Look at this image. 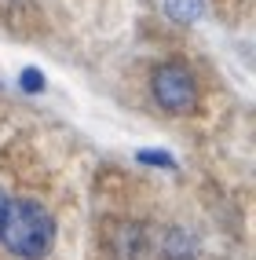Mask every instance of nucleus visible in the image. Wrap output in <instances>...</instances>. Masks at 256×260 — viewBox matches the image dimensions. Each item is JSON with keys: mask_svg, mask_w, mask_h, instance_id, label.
Instances as JSON below:
<instances>
[{"mask_svg": "<svg viewBox=\"0 0 256 260\" xmlns=\"http://www.w3.org/2000/svg\"><path fill=\"white\" fill-rule=\"evenodd\" d=\"M114 253L121 260H143L147 256V235H143V228H117L114 231Z\"/></svg>", "mask_w": 256, "mask_h": 260, "instance_id": "obj_3", "label": "nucleus"}, {"mask_svg": "<svg viewBox=\"0 0 256 260\" xmlns=\"http://www.w3.org/2000/svg\"><path fill=\"white\" fill-rule=\"evenodd\" d=\"M154 99L161 103L165 110H172V114H183V110H191L194 103H198V88H194V77L187 66L179 62H165L154 70Z\"/></svg>", "mask_w": 256, "mask_h": 260, "instance_id": "obj_2", "label": "nucleus"}, {"mask_svg": "<svg viewBox=\"0 0 256 260\" xmlns=\"http://www.w3.org/2000/svg\"><path fill=\"white\" fill-rule=\"evenodd\" d=\"M55 238V223H51L48 209L29 198H15L4 205L0 216V242L8 246V253L22 256V260H37L51 249Z\"/></svg>", "mask_w": 256, "mask_h": 260, "instance_id": "obj_1", "label": "nucleus"}, {"mask_svg": "<svg viewBox=\"0 0 256 260\" xmlns=\"http://www.w3.org/2000/svg\"><path fill=\"white\" fill-rule=\"evenodd\" d=\"M168 19H176L179 26H191L205 15V0H165Z\"/></svg>", "mask_w": 256, "mask_h": 260, "instance_id": "obj_4", "label": "nucleus"}, {"mask_svg": "<svg viewBox=\"0 0 256 260\" xmlns=\"http://www.w3.org/2000/svg\"><path fill=\"white\" fill-rule=\"evenodd\" d=\"M19 84H22L26 92H33V95H37V92L44 88V74H41V70H33V66H29V70H22V74H19Z\"/></svg>", "mask_w": 256, "mask_h": 260, "instance_id": "obj_7", "label": "nucleus"}, {"mask_svg": "<svg viewBox=\"0 0 256 260\" xmlns=\"http://www.w3.org/2000/svg\"><path fill=\"white\" fill-rule=\"evenodd\" d=\"M4 205H8V198H4V190H0V216H4Z\"/></svg>", "mask_w": 256, "mask_h": 260, "instance_id": "obj_8", "label": "nucleus"}, {"mask_svg": "<svg viewBox=\"0 0 256 260\" xmlns=\"http://www.w3.org/2000/svg\"><path fill=\"white\" fill-rule=\"evenodd\" d=\"M139 158V165H154V169H172V154H165V150H139L135 154Z\"/></svg>", "mask_w": 256, "mask_h": 260, "instance_id": "obj_6", "label": "nucleus"}, {"mask_svg": "<svg viewBox=\"0 0 256 260\" xmlns=\"http://www.w3.org/2000/svg\"><path fill=\"white\" fill-rule=\"evenodd\" d=\"M165 256H168V260H191V256H194L191 238H187L183 231H176V228H172V231L165 235Z\"/></svg>", "mask_w": 256, "mask_h": 260, "instance_id": "obj_5", "label": "nucleus"}]
</instances>
